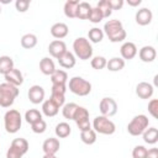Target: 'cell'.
I'll list each match as a JSON object with an SVG mask.
<instances>
[{
	"label": "cell",
	"instance_id": "6da1fadb",
	"mask_svg": "<svg viewBox=\"0 0 158 158\" xmlns=\"http://www.w3.org/2000/svg\"><path fill=\"white\" fill-rule=\"evenodd\" d=\"M102 31H104V35H106L112 43L122 42L123 40H126V36H127L122 22L118 21V20H109V21H106L105 25H104Z\"/></svg>",
	"mask_w": 158,
	"mask_h": 158
},
{
	"label": "cell",
	"instance_id": "7a4b0ae2",
	"mask_svg": "<svg viewBox=\"0 0 158 158\" xmlns=\"http://www.w3.org/2000/svg\"><path fill=\"white\" fill-rule=\"evenodd\" d=\"M73 51L74 56L81 60H88L93 57V47L88 38L78 37L73 42Z\"/></svg>",
	"mask_w": 158,
	"mask_h": 158
},
{
	"label": "cell",
	"instance_id": "3957f363",
	"mask_svg": "<svg viewBox=\"0 0 158 158\" xmlns=\"http://www.w3.org/2000/svg\"><path fill=\"white\" fill-rule=\"evenodd\" d=\"M19 93V88L15 85H11L6 81L0 84V106L10 107L17 98Z\"/></svg>",
	"mask_w": 158,
	"mask_h": 158
},
{
	"label": "cell",
	"instance_id": "277c9868",
	"mask_svg": "<svg viewBox=\"0 0 158 158\" xmlns=\"http://www.w3.org/2000/svg\"><path fill=\"white\" fill-rule=\"evenodd\" d=\"M4 125H5V130L7 133H16L22 125V117L20 111L11 109L9 111L5 112L4 116Z\"/></svg>",
	"mask_w": 158,
	"mask_h": 158
},
{
	"label": "cell",
	"instance_id": "5b68a950",
	"mask_svg": "<svg viewBox=\"0 0 158 158\" xmlns=\"http://www.w3.org/2000/svg\"><path fill=\"white\" fill-rule=\"evenodd\" d=\"M69 90L78 96H86L91 91V83L81 77H73L69 79Z\"/></svg>",
	"mask_w": 158,
	"mask_h": 158
},
{
	"label": "cell",
	"instance_id": "8992f818",
	"mask_svg": "<svg viewBox=\"0 0 158 158\" xmlns=\"http://www.w3.org/2000/svg\"><path fill=\"white\" fill-rule=\"evenodd\" d=\"M28 151L27 139L19 137L11 141V144L6 152V158H22Z\"/></svg>",
	"mask_w": 158,
	"mask_h": 158
},
{
	"label": "cell",
	"instance_id": "52a82bcc",
	"mask_svg": "<svg viewBox=\"0 0 158 158\" xmlns=\"http://www.w3.org/2000/svg\"><path fill=\"white\" fill-rule=\"evenodd\" d=\"M149 125V120L146 115H136L127 125V132L131 136H141Z\"/></svg>",
	"mask_w": 158,
	"mask_h": 158
},
{
	"label": "cell",
	"instance_id": "ba28073f",
	"mask_svg": "<svg viewBox=\"0 0 158 158\" xmlns=\"http://www.w3.org/2000/svg\"><path fill=\"white\" fill-rule=\"evenodd\" d=\"M93 130L100 135H112L116 131V126L109 117L100 115V116H96L94 118Z\"/></svg>",
	"mask_w": 158,
	"mask_h": 158
},
{
	"label": "cell",
	"instance_id": "9c48e42d",
	"mask_svg": "<svg viewBox=\"0 0 158 158\" xmlns=\"http://www.w3.org/2000/svg\"><path fill=\"white\" fill-rule=\"evenodd\" d=\"M73 120L75 121V123H77L78 128L80 130V132L91 128V123L89 121V111L83 106H78Z\"/></svg>",
	"mask_w": 158,
	"mask_h": 158
},
{
	"label": "cell",
	"instance_id": "30bf717a",
	"mask_svg": "<svg viewBox=\"0 0 158 158\" xmlns=\"http://www.w3.org/2000/svg\"><path fill=\"white\" fill-rule=\"evenodd\" d=\"M99 109L102 116L111 117L117 112V104L112 98H102L99 104Z\"/></svg>",
	"mask_w": 158,
	"mask_h": 158
},
{
	"label": "cell",
	"instance_id": "8fae6325",
	"mask_svg": "<svg viewBox=\"0 0 158 158\" xmlns=\"http://www.w3.org/2000/svg\"><path fill=\"white\" fill-rule=\"evenodd\" d=\"M48 52H49V54H51L53 58L58 59V58H60V57L67 52V44H65V42H63L62 40H54V41H52V42L49 43V46H48Z\"/></svg>",
	"mask_w": 158,
	"mask_h": 158
},
{
	"label": "cell",
	"instance_id": "7c38bea8",
	"mask_svg": "<svg viewBox=\"0 0 158 158\" xmlns=\"http://www.w3.org/2000/svg\"><path fill=\"white\" fill-rule=\"evenodd\" d=\"M44 89L41 86V85H32L30 89H28V93H27V96H28V100L37 105V104H41L43 102L44 100Z\"/></svg>",
	"mask_w": 158,
	"mask_h": 158
},
{
	"label": "cell",
	"instance_id": "4fadbf2b",
	"mask_svg": "<svg viewBox=\"0 0 158 158\" xmlns=\"http://www.w3.org/2000/svg\"><path fill=\"white\" fill-rule=\"evenodd\" d=\"M154 93V86L147 81H141L136 85V95L141 99H151Z\"/></svg>",
	"mask_w": 158,
	"mask_h": 158
},
{
	"label": "cell",
	"instance_id": "5bb4252c",
	"mask_svg": "<svg viewBox=\"0 0 158 158\" xmlns=\"http://www.w3.org/2000/svg\"><path fill=\"white\" fill-rule=\"evenodd\" d=\"M152 19H153V14L149 9L147 7H142L139 9L137 12H136V16H135V20L136 22L139 25V26H147L152 22Z\"/></svg>",
	"mask_w": 158,
	"mask_h": 158
},
{
	"label": "cell",
	"instance_id": "9a60e30c",
	"mask_svg": "<svg viewBox=\"0 0 158 158\" xmlns=\"http://www.w3.org/2000/svg\"><path fill=\"white\" fill-rule=\"evenodd\" d=\"M120 53H121V58L125 60V59H133L137 54V47L133 42H125L121 48H120Z\"/></svg>",
	"mask_w": 158,
	"mask_h": 158
},
{
	"label": "cell",
	"instance_id": "2e32d148",
	"mask_svg": "<svg viewBox=\"0 0 158 158\" xmlns=\"http://www.w3.org/2000/svg\"><path fill=\"white\" fill-rule=\"evenodd\" d=\"M60 148V143L58 138L54 137H49L47 139H44L43 144H42V149L44 154H56Z\"/></svg>",
	"mask_w": 158,
	"mask_h": 158
},
{
	"label": "cell",
	"instance_id": "e0dca14e",
	"mask_svg": "<svg viewBox=\"0 0 158 158\" xmlns=\"http://www.w3.org/2000/svg\"><path fill=\"white\" fill-rule=\"evenodd\" d=\"M138 56H139V59L144 63H151L156 59L157 57V51L153 46H143L139 52H138Z\"/></svg>",
	"mask_w": 158,
	"mask_h": 158
},
{
	"label": "cell",
	"instance_id": "ac0fdd59",
	"mask_svg": "<svg viewBox=\"0 0 158 158\" xmlns=\"http://www.w3.org/2000/svg\"><path fill=\"white\" fill-rule=\"evenodd\" d=\"M4 78L6 80V83H9L11 85H15L17 88L20 85H22V83H23V75H22V73L20 72V69H16V68H14L10 73L5 74Z\"/></svg>",
	"mask_w": 158,
	"mask_h": 158
},
{
	"label": "cell",
	"instance_id": "d6986e66",
	"mask_svg": "<svg viewBox=\"0 0 158 158\" xmlns=\"http://www.w3.org/2000/svg\"><path fill=\"white\" fill-rule=\"evenodd\" d=\"M68 32H69V28L64 22H57L51 27V35L57 40L64 38L68 35Z\"/></svg>",
	"mask_w": 158,
	"mask_h": 158
},
{
	"label": "cell",
	"instance_id": "ffe728a7",
	"mask_svg": "<svg viewBox=\"0 0 158 158\" xmlns=\"http://www.w3.org/2000/svg\"><path fill=\"white\" fill-rule=\"evenodd\" d=\"M75 62H77V59H75L74 53H72V52H69V51H67L60 58H58L59 65H60L62 68H65V69L73 68V67L75 65Z\"/></svg>",
	"mask_w": 158,
	"mask_h": 158
},
{
	"label": "cell",
	"instance_id": "44dd1931",
	"mask_svg": "<svg viewBox=\"0 0 158 158\" xmlns=\"http://www.w3.org/2000/svg\"><path fill=\"white\" fill-rule=\"evenodd\" d=\"M40 70L42 72V74L44 75H52L56 70V65H54V62L49 58V57H44L41 59L40 62Z\"/></svg>",
	"mask_w": 158,
	"mask_h": 158
},
{
	"label": "cell",
	"instance_id": "7402d4cb",
	"mask_svg": "<svg viewBox=\"0 0 158 158\" xmlns=\"http://www.w3.org/2000/svg\"><path fill=\"white\" fill-rule=\"evenodd\" d=\"M58 111H59V107H58L51 99L44 100V101L42 102V112H43V115H46L47 117H53V116H56V115L58 114Z\"/></svg>",
	"mask_w": 158,
	"mask_h": 158
},
{
	"label": "cell",
	"instance_id": "603a6c76",
	"mask_svg": "<svg viewBox=\"0 0 158 158\" xmlns=\"http://www.w3.org/2000/svg\"><path fill=\"white\" fill-rule=\"evenodd\" d=\"M91 9H93V6L89 2H86V1L79 2L78 7H77V19H79V20H88Z\"/></svg>",
	"mask_w": 158,
	"mask_h": 158
},
{
	"label": "cell",
	"instance_id": "cb8c5ba5",
	"mask_svg": "<svg viewBox=\"0 0 158 158\" xmlns=\"http://www.w3.org/2000/svg\"><path fill=\"white\" fill-rule=\"evenodd\" d=\"M78 5H79V0H68V1H65L64 7H63L64 15L69 19H75Z\"/></svg>",
	"mask_w": 158,
	"mask_h": 158
},
{
	"label": "cell",
	"instance_id": "d4e9b609",
	"mask_svg": "<svg viewBox=\"0 0 158 158\" xmlns=\"http://www.w3.org/2000/svg\"><path fill=\"white\" fill-rule=\"evenodd\" d=\"M14 60L10 56H1L0 57V74L5 75L14 69Z\"/></svg>",
	"mask_w": 158,
	"mask_h": 158
},
{
	"label": "cell",
	"instance_id": "484cf974",
	"mask_svg": "<svg viewBox=\"0 0 158 158\" xmlns=\"http://www.w3.org/2000/svg\"><path fill=\"white\" fill-rule=\"evenodd\" d=\"M143 141L148 144H154L158 141V130L156 127H147L146 131L142 133Z\"/></svg>",
	"mask_w": 158,
	"mask_h": 158
},
{
	"label": "cell",
	"instance_id": "4316f807",
	"mask_svg": "<svg viewBox=\"0 0 158 158\" xmlns=\"http://www.w3.org/2000/svg\"><path fill=\"white\" fill-rule=\"evenodd\" d=\"M123 67H125V60L121 57H114L109 59L106 63V68L110 72H120L123 69Z\"/></svg>",
	"mask_w": 158,
	"mask_h": 158
},
{
	"label": "cell",
	"instance_id": "83f0119b",
	"mask_svg": "<svg viewBox=\"0 0 158 158\" xmlns=\"http://www.w3.org/2000/svg\"><path fill=\"white\" fill-rule=\"evenodd\" d=\"M54 132H56V136L58 138H65V137H68L72 133V127L67 122H59L56 126Z\"/></svg>",
	"mask_w": 158,
	"mask_h": 158
},
{
	"label": "cell",
	"instance_id": "f1b7e54d",
	"mask_svg": "<svg viewBox=\"0 0 158 158\" xmlns=\"http://www.w3.org/2000/svg\"><path fill=\"white\" fill-rule=\"evenodd\" d=\"M37 44V36L33 33H26L21 37V46L25 49H31Z\"/></svg>",
	"mask_w": 158,
	"mask_h": 158
},
{
	"label": "cell",
	"instance_id": "f546056e",
	"mask_svg": "<svg viewBox=\"0 0 158 158\" xmlns=\"http://www.w3.org/2000/svg\"><path fill=\"white\" fill-rule=\"evenodd\" d=\"M67 80H68V74L65 70L62 69H56L54 73L51 75L52 84H65Z\"/></svg>",
	"mask_w": 158,
	"mask_h": 158
},
{
	"label": "cell",
	"instance_id": "4dcf8cb0",
	"mask_svg": "<svg viewBox=\"0 0 158 158\" xmlns=\"http://www.w3.org/2000/svg\"><path fill=\"white\" fill-rule=\"evenodd\" d=\"M79 105H77L75 102H68V104H64L62 107V114L64 116V118L67 120H73L74 118V115H75V111L78 109Z\"/></svg>",
	"mask_w": 158,
	"mask_h": 158
},
{
	"label": "cell",
	"instance_id": "1f68e13d",
	"mask_svg": "<svg viewBox=\"0 0 158 158\" xmlns=\"http://www.w3.org/2000/svg\"><path fill=\"white\" fill-rule=\"evenodd\" d=\"M88 38H89V42L99 43L104 38V31L101 28H99V27H93L88 32Z\"/></svg>",
	"mask_w": 158,
	"mask_h": 158
},
{
	"label": "cell",
	"instance_id": "d6a6232c",
	"mask_svg": "<svg viewBox=\"0 0 158 158\" xmlns=\"http://www.w3.org/2000/svg\"><path fill=\"white\" fill-rule=\"evenodd\" d=\"M80 139L85 144H94L96 142V132L93 128L86 130V131H81L80 132Z\"/></svg>",
	"mask_w": 158,
	"mask_h": 158
},
{
	"label": "cell",
	"instance_id": "836d02e7",
	"mask_svg": "<svg viewBox=\"0 0 158 158\" xmlns=\"http://www.w3.org/2000/svg\"><path fill=\"white\" fill-rule=\"evenodd\" d=\"M25 120H26L27 123L32 125V123L42 120V112H40L37 109H30L25 114Z\"/></svg>",
	"mask_w": 158,
	"mask_h": 158
},
{
	"label": "cell",
	"instance_id": "e575fe53",
	"mask_svg": "<svg viewBox=\"0 0 158 158\" xmlns=\"http://www.w3.org/2000/svg\"><path fill=\"white\" fill-rule=\"evenodd\" d=\"M96 7L101 11L104 19H109V17L111 16V14H112V10H111V7H110L109 0H101V1H99L98 5H96Z\"/></svg>",
	"mask_w": 158,
	"mask_h": 158
},
{
	"label": "cell",
	"instance_id": "d590c367",
	"mask_svg": "<svg viewBox=\"0 0 158 158\" xmlns=\"http://www.w3.org/2000/svg\"><path fill=\"white\" fill-rule=\"evenodd\" d=\"M106 63H107V60H106V58L102 57V56H96V57H94V58L90 60L91 67H93L94 69H96V70L104 69V68L106 67Z\"/></svg>",
	"mask_w": 158,
	"mask_h": 158
},
{
	"label": "cell",
	"instance_id": "8d00e7d4",
	"mask_svg": "<svg viewBox=\"0 0 158 158\" xmlns=\"http://www.w3.org/2000/svg\"><path fill=\"white\" fill-rule=\"evenodd\" d=\"M104 17H102V14H101V11L95 6V7H93L91 9V11H90V15H89V21L90 22H93V23H99V22H101V20H102Z\"/></svg>",
	"mask_w": 158,
	"mask_h": 158
},
{
	"label": "cell",
	"instance_id": "74e56055",
	"mask_svg": "<svg viewBox=\"0 0 158 158\" xmlns=\"http://www.w3.org/2000/svg\"><path fill=\"white\" fill-rule=\"evenodd\" d=\"M31 130H32V132L38 133V135H40V133H43V132L47 130V123H46V121L42 118V120H40V121L32 123V125H31Z\"/></svg>",
	"mask_w": 158,
	"mask_h": 158
},
{
	"label": "cell",
	"instance_id": "f35d334b",
	"mask_svg": "<svg viewBox=\"0 0 158 158\" xmlns=\"http://www.w3.org/2000/svg\"><path fill=\"white\" fill-rule=\"evenodd\" d=\"M148 112L151 114L153 118H158V100L157 99H152L148 102Z\"/></svg>",
	"mask_w": 158,
	"mask_h": 158
},
{
	"label": "cell",
	"instance_id": "ab89813d",
	"mask_svg": "<svg viewBox=\"0 0 158 158\" xmlns=\"http://www.w3.org/2000/svg\"><path fill=\"white\" fill-rule=\"evenodd\" d=\"M147 148L144 146H136L132 149V158H146Z\"/></svg>",
	"mask_w": 158,
	"mask_h": 158
},
{
	"label": "cell",
	"instance_id": "60d3db41",
	"mask_svg": "<svg viewBox=\"0 0 158 158\" xmlns=\"http://www.w3.org/2000/svg\"><path fill=\"white\" fill-rule=\"evenodd\" d=\"M31 1L30 0H16L15 1V7L19 12H26L30 7Z\"/></svg>",
	"mask_w": 158,
	"mask_h": 158
},
{
	"label": "cell",
	"instance_id": "b9f144b4",
	"mask_svg": "<svg viewBox=\"0 0 158 158\" xmlns=\"http://www.w3.org/2000/svg\"><path fill=\"white\" fill-rule=\"evenodd\" d=\"M58 107H62L64 104H65V96L62 95V94H53L51 93V98H49Z\"/></svg>",
	"mask_w": 158,
	"mask_h": 158
},
{
	"label": "cell",
	"instance_id": "7bdbcfd3",
	"mask_svg": "<svg viewBox=\"0 0 158 158\" xmlns=\"http://www.w3.org/2000/svg\"><path fill=\"white\" fill-rule=\"evenodd\" d=\"M67 91V85L65 84H52V89L51 93L53 94H62L64 95Z\"/></svg>",
	"mask_w": 158,
	"mask_h": 158
},
{
	"label": "cell",
	"instance_id": "ee69618b",
	"mask_svg": "<svg viewBox=\"0 0 158 158\" xmlns=\"http://www.w3.org/2000/svg\"><path fill=\"white\" fill-rule=\"evenodd\" d=\"M109 4H110L111 10H120L123 6L125 1L123 0H109Z\"/></svg>",
	"mask_w": 158,
	"mask_h": 158
},
{
	"label": "cell",
	"instance_id": "f6af8a7d",
	"mask_svg": "<svg viewBox=\"0 0 158 158\" xmlns=\"http://www.w3.org/2000/svg\"><path fill=\"white\" fill-rule=\"evenodd\" d=\"M146 158H158V148L153 147V148H149V149H147V154H146Z\"/></svg>",
	"mask_w": 158,
	"mask_h": 158
},
{
	"label": "cell",
	"instance_id": "bcb514c9",
	"mask_svg": "<svg viewBox=\"0 0 158 158\" xmlns=\"http://www.w3.org/2000/svg\"><path fill=\"white\" fill-rule=\"evenodd\" d=\"M141 2H142V0H127V4H128L130 6H133V7L141 5Z\"/></svg>",
	"mask_w": 158,
	"mask_h": 158
},
{
	"label": "cell",
	"instance_id": "7dc6e473",
	"mask_svg": "<svg viewBox=\"0 0 158 158\" xmlns=\"http://www.w3.org/2000/svg\"><path fill=\"white\" fill-rule=\"evenodd\" d=\"M43 158H57L56 154H44Z\"/></svg>",
	"mask_w": 158,
	"mask_h": 158
},
{
	"label": "cell",
	"instance_id": "c3c4849f",
	"mask_svg": "<svg viewBox=\"0 0 158 158\" xmlns=\"http://www.w3.org/2000/svg\"><path fill=\"white\" fill-rule=\"evenodd\" d=\"M0 14H1V6H0Z\"/></svg>",
	"mask_w": 158,
	"mask_h": 158
}]
</instances>
